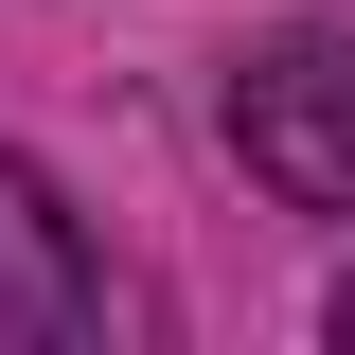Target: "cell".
Instances as JSON below:
<instances>
[{"mask_svg":"<svg viewBox=\"0 0 355 355\" xmlns=\"http://www.w3.org/2000/svg\"><path fill=\"white\" fill-rule=\"evenodd\" d=\"M231 142L284 214H355V36H266L231 53Z\"/></svg>","mask_w":355,"mask_h":355,"instance_id":"obj_1","label":"cell"},{"mask_svg":"<svg viewBox=\"0 0 355 355\" xmlns=\"http://www.w3.org/2000/svg\"><path fill=\"white\" fill-rule=\"evenodd\" d=\"M107 320V266H89V214L36 160H0V355H53Z\"/></svg>","mask_w":355,"mask_h":355,"instance_id":"obj_2","label":"cell"},{"mask_svg":"<svg viewBox=\"0 0 355 355\" xmlns=\"http://www.w3.org/2000/svg\"><path fill=\"white\" fill-rule=\"evenodd\" d=\"M338 355H355V284H338Z\"/></svg>","mask_w":355,"mask_h":355,"instance_id":"obj_3","label":"cell"}]
</instances>
